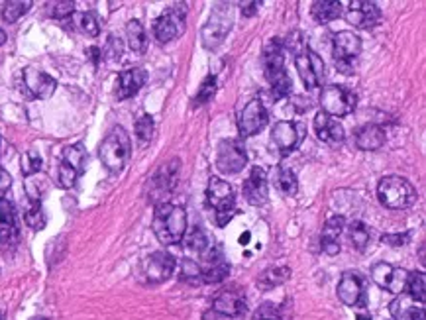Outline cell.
I'll return each instance as SVG.
<instances>
[{
	"label": "cell",
	"instance_id": "6da1fadb",
	"mask_svg": "<svg viewBox=\"0 0 426 320\" xmlns=\"http://www.w3.org/2000/svg\"><path fill=\"white\" fill-rule=\"evenodd\" d=\"M153 232L161 243H177L183 240L187 230V212L183 207L171 202H161L155 207L153 214Z\"/></svg>",
	"mask_w": 426,
	"mask_h": 320
},
{
	"label": "cell",
	"instance_id": "7a4b0ae2",
	"mask_svg": "<svg viewBox=\"0 0 426 320\" xmlns=\"http://www.w3.org/2000/svg\"><path fill=\"white\" fill-rule=\"evenodd\" d=\"M130 136L126 134V130L122 126H116L102 140V144L99 147V157L100 161H102V166L106 167L109 171L120 173L122 169L126 167V163H128V159H130Z\"/></svg>",
	"mask_w": 426,
	"mask_h": 320
},
{
	"label": "cell",
	"instance_id": "3957f363",
	"mask_svg": "<svg viewBox=\"0 0 426 320\" xmlns=\"http://www.w3.org/2000/svg\"><path fill=\"white\" fill-rule=\"evenodd\" d=\"M377 197L385 209H409L416 202V189L403 177H383L377 185Z\"/></svg>",
	"mask_w": 426,
	"mask_h": 320
},
{
	"label": "cell",
	"instance_id": "277c9868",
	"mask_svg": "<svg viewBox=\"0 0 426 320\" xmlns=\"http://www.w3.org/2000/svg\"><path fill=\"white\" fill-rule=\"evenodd\" d=\"M207 199L208 205L216 210V222H219V226H226L230 218L234 216V202H236L234 189L230 187V183H226V181L212 177V179L208 181Z\"/></svg>",
	"mask_w": 426,
	"mask_h": 320
},
{
	"label": "cell",
	"instance_id": "5b68a950",
	"mask_svg": "<svg viewBox=\"0 0 426 320\" xmlns=\"http://www.w3.org/2000/svg\"><path fill=\"white\" fill-rule=\"evenodd\" d=\"M320 106L328 116H346L356 109V95L342 85H328L320 93Z\"/></svg>",
	"mask_w": 426,
	"mask_h": 320
},
{
	"label": "cell",
	"instance_id": "8992f818",
	"mask_svg": "<svg viewBox=\"0 0 426 320\" xmlns=\"http://www.w3.org/2000/svg\"><path fill=\"white\" fill-rule=\"evenodd\" d=\"M361 51V40L354 32H338L334 35V45H332V56H334V63L342 73H352L354 61L358 59Z\"/></svg>",
	"mask_w": 426,
	"mask_h": 320
},
{
	"label": "cell",
	"instance_id": "52a82bcc",
	"mask_svg": "<svg viewBox=\"0 0 426 320\" xmlns=\"http://www.w3.org/2000/svg\"><path fill=\"white\" fill-rule=\"evenodd\" d=\"M248 163V155L240 140H224L219 145L216 167L224 175H236Z\"/></svg>",
	"mask_w": 426,
	"mask_h": 320
},
{
	"label": "cell",
	"instance_id": "ba28073f",
	"mask_svg": "<svg viewBox=\"0 0 426 320\" xmlns=\"http://www.w3.org/2000/svg\"><path fill=\"white\" fill-rule=\"evenodd\" d=\"M179 166H181L179 159H171L169 163H164L159 167V171L150 181V199L153 202L161 205L171 195V191L177 185V179H179Z\"/></svg>",
	"mask_w": 426,
	"mask_h": 320
},
{
	"label": "cell",
	"instance_id": "9c48e42d",
	"mask_svg": "<svg viewBox=\"0 0 426 320\" xmlns=\"http://www.w3.org/2000/svg\"><path fill=\"white\" fill-rule=\"evenodd\" d=\"M185 16L187 4H175L173 8H169L164 16H159V18L155 20V26H153L155 38H157L161 44H167V42L175 40L177 35L183 32Z\"/></svg>",
	"mask_w": 426,
	"mask_h": 320
},
{
	"label": "cell",
	"instance_id": "30bf717a",
	"mask_svg": "<svg viewBox=\"0 0 426 320\" xmlns=\"http://www.w3.org/2000/svg\"><path fill=\"white\" fill-rule=\"evenodd\" d=\"M295 67L306 88H317L322 85V81H324V63L313 49L306 47L305 51L295 56Z\"/></svg>",
	"mask_w": 426,
	"mask_h": 320
},
{
	"label": "cell",
	"instance_id": "8fae6325",
	"mask_svg": "<svg viewBox=\"0 0 426 320\" xmlns=\"http://www.w3.org/2000/svg\"><path fill=\"white\" fill-rule=\"evenodd\" d=\"M267 120H269V114H267V109L263 106L262 100H250L244 106L240 118H238V130H240L242 138H250L253 134L262 132Z\"/></svg>",
	"mask_w": 426,
	"mask_h": 320
},
{
	"label": "cell",
	"instance_id": "7c38bea8",
	"mask_svg": "<svg viewBox=\"0 0 426 320\" xmlns=\"http://www.w3.org/2000/svg\"><path fill=\"white\" fill-rule=\"evenodd\" d=\"M338 297L348 307H365V279L358 271H346L338 283Z\"/></svg>",
	"mask_w": 426,
	"mask_h": 320
},
{
	"label": "cell",
	"instance_id": "4fadbf2b",
	"mask_svg": "<svg viewBox=\"0 0 426 320\" xmlns=\"http://www.w3.org/2000/svg\"><path fill=\"white\" fill-rule=\"evenodd\" d=\"M409 273L404 269L393 267L391 264L373 265L372 279L385 291H391L395 295H403Z\"/></svg>",
	"mask_w": 426,
	"mask_h": 320
},
{
	"label": "cell",
	"instance_id": "5bb4252c",
	"mask_svg": "<svg viewBox=\"0 0 426 320\" xmlns=\"http://www.w3.org/2000/svg\"><path fill=\"white\" fill-rule=\"evenodd\" d=\"M230 26H232L230 10H226V8H216L214 14L210 16L207 26H205V30H203V44H205V47L216 49V47L224 42L226 33L230 32Z\"/></svg>",
	"mask_w": 426,
	"mask_h": 320
},
{
	"label": "cell",
	"instance_id": "9a60e30c",
	"mask_svg": "<svg viewBox=\"0 0 426 320\" xmlns=\"http://www.w3.org/2000/svg\"><path fill=\"white\" fill-rule=\"evenodd\" d=\"M200 257L205 262V269H200L205 283H220V281L226 279L230 265L224 262V255H222V248L220 246L210 243V248Z\"/></svg>",
	"mask_w": 426,
	"mask_h": 320
},
{
	"label": "cell",
	"instance_id": "2e32d148",
	"mask_svg": "<svg viewBox=\"0 0 426 320\" xmlns=\"http://www.w3.org/2000/svg\"><path fill=\"white\" fill-rule=\"evenodd\" d=\"M303 132L305 130H303L301 124L281 120L277 122L274 126V130H271V142H274L277 150H281L283 154H289V152H293L297 145L301 144Z\"/></svg>",
	"mask_w": 426,
	"mask_h": 320
},
{
	"label": "cell",
	"instance_id": "e0dca14e",
	"mask_svg": "<svg viewBox=\"0 0 426 320\" xmlns=\"http://www.w3.org/2000/svg\"><path fill=\"white\" fill-rule=\"evenodd\" d=\"M175 257L167 252H155L152 254L148 259H145V279L150 283H161V281H167L171 273L175 271Z\"/></svg>",
	"mask_w": 426,
	"mask_h": 320
},
{
	"label": "cell",
	"instance_id": "ac0fdd59",
	"mask_svg": "<svg viewBox=\"0 0 426 320\" xmlns=\"http://www.w3.org/2000/svg\"><path fill=\"white\" fill-rule=\"evenodd\" d=\"M381 18V10L375 2H368V0H356L350 4V10L346 14V20L352 24L354 28H372L379 22Z\"/></svg>",
	"mask_w": 426,
	"mask_h": 320
},
{
	"label": "cell",
	"instance_id": "d6986e66",
	"mask_svg": "<svg viewBox=\"0 0 426 320\" xmlns=\"http://www.w3.org/2000/svg\"><path fill=\"white\" fill-rule=\"evenodd\" d=\"M315 132H317L320 142L332 145V147H338V145L344 144V138H346L342 124L338 120H334L332 116L324 114V112H318L315 116Z\"/></svg>",
	"mask_w": 426,
	"mask_h": 320
},
{
	"label": "cell",
	"instance_id": "ffe728a7",
	"mask_svg": "<svg viewBox=\"0 0 426 320\" xmlns=\"http://www.w3.org/2000/svg\"><path fill=\"white\" fill-rule=\"evenodd\" d=\"M244 197L253 207H262L267 202V175L262 167H253L250 177L244 183Z\"/></svg>",
	"mask_w": 426,
	"mask_h": 320
},
{
	"label": "cell",
	"instance_id": "44dd1931",
	"mask_svg": "<svg viewBox=\"0 0 426 320\" xmlns=\"http://www.w3.org/2000/svg\"><path fill=\"white\" fill-rule=\"evenodd\" d=\"M24 85L36 99H49L55 93V87H57L54 77H49L44 71L32 69V67L24 71Z\"/></svg>",
	"mask_w": 426,
	"mask_h": 320
},
{
	"label": "cell",
	"instance_id": "7402d4cb",
	"mask_svg": "<svg viewBox=\"0 0 426 320\" xmlns=\"http://www.w3.org/2000/svg\"><path fill=\"white\" fill-rule=\"evenodd\" d=\"M145 71L140 67H134V69H126L118 75V85H116V97L120 100L132 99L134 95L140 93V88L145 83Z\"/></svg>",
	"mask_w": 426,
	"mask_h": 320
},
{
	"label": "cell",
	"instance_id": "603a6c76",
	"mask_svg": "<svg viewBox=\"0 0 426 320\" xmlns=\"http://www.w3.org/2000/svg\"><path fill=\"white\" fill-rule=\"evenodd\" d=\"M18 236L16 210L10 200L0 197V246L10 243Z\"/></svg>",
	"mask_w": 426,
	"mask_h": 320
},
{
	"label": "cell",
	"instance_id": "cb8c5ba5",
	"mask_svg": "<svg viewBox=\"0 0 426 320\" xmlns=\"http://www.w3.org/2000/svg\"><path fill=\"white\" fill-rule=\"evenodd\" d=\"M214 310L220 312V314H224V317H228V319L242 317L246 312V301L236 291H224L214 301Z\"/></svg>",
	"mask_w": 426,
	"mask_h": 320
},
{
	"label": "cell",
	"instance_id": "d4e9b609",
	"mask_svg": "<svg viewBox=\"0 0 426 320\" xmlns=\"http://www.w3.org/2000/svg\"><path fill=\"white\" fill-rule=\"evenodd\" d=\"M356 145L363 150V152H375V150H381L385 145V132H383L381 126L377 124H365L363 128L358 130L356 136Z\"/></svg>",
	"mask_w": 426,
	"mask_h": 320
},
{
	"label": "cell",
	"instance_id": "484cf974",
	"mask_svg": "<svg viewBox=\"0 0 426 320\" xmlns=\"http://www.w3.org/2000/svg\"><path fill=\"white\" fill-rule=\"evenodd\" d=\"M344 226H346L344 216H332L324 224V228H322V250L328 255H336L340 252L338 238L342 230H344Z\"/></svg>",
	"mask_w": 426,
	"mask_h": 320
},
{
	"label": "cell",
	"instance_id": "4316f807",
	"mask_svg": "<svg viewBox=\"0 0 426 320\" xmlns=\"http://www.w3.org/2000/svg\"><path fill=\"white\" fill-rule=\"evenodd\" d=\"M263 71H265V77L274 75L277 71H283L285 57H283V44L279 40H271L269 44L265 45L263 49Z\"/></svg>",
	"mask_w": 426,
	"mask_h": 320
},
{
	"label": "cell",
	"instance_id": "83f0119b",
	"mask_svg": "<svg viewBox=\"0 0 426 320\" xmlns=\"http://www.w3.org/2000/svg\"><path fill=\"white\" fill-rule=\"evenodd\" d=\"M391 314L397 320H425V309L416 307V303L409 295H401V298L391 303Z\"/></svg>",
	"mask_w": 426,
	"mask_h": 320
},
{
	"label": "cell",
	"instance_id": "f1b7e54d",
	"mask_svg": "<svg viewBox=\"0 0 426 320\" xmlns=\"http://www.w3.org/2000/svg\"><path fill=\"white\" fill-rule=\"evenodd\" d=\"M87 150L83 144H75L69 145L63 150V159L61 163H65L67 167H71L75 171L77 175H81L85 171V166H87Z\"/></svg>",
	"mask_w": 426,
	"mask_h": 320
},
{
	"label": "cell",
	"instance_id": "f546056e",
	"mask_svg": "<svg viewBox=\"0 0 426 320\" xmlns=\"http://www.w3.org/2000/svg\"><path fill=\"white\" fill-rule=\"evenodd\" d=\"M289 275H291V269L287 265H275V267H269L263 271L258 279V285L262 289H274L277 285H283Z\"/></svg>",
	"mask_w": 426,
	"mask_h": 320
},
{
	"label": "cell",
	"instance_id": "4dcf8cb0",
	"mask_svg": "<svg viewBox=\"0 0 426 320\" xmlns=\"http://www.w3.org/2000/svg\"><path fill=\"white\" fill-rule=\"evenodd\" d=\"M274 177H275V187L279 189L281 195H285V197H293V195H297V189H299L297 175L289 169V167H277L274 171Z\"/></svg>",
	"mask_w": 426,
	"mask_h": 320
},
{
	"label": "cell",
	"instance_id": "1f68e13d",
	"mask_svg": "<svg viewBox=\"0 0 426 320\" xmlns=\"http://www.w3.org/2000/svg\"><path fill=\"white\" fill-rule=\"evenodd\" d=\"M313 16L318 22H332L342 16V4L334 0H318L313 4Z\"/></svg>",
	"mask_w": 426,
	"mask_h": 320
},
{
	"label": "cell",
	"instance_id": "d6a6232c",
	"mask_svg": "<svg viewBox=\"0 0 426 320\" xmlns=\"http://www.w3.org/2000/svg\"><path fill=\"white\" fill-rule=\"evenodd\" d=\"M404 291H409L407 295L423 307V305H425V298H426L425 273H423V271L409 273V277H407V285H404Z\"/></svg>",
	"mask_w": 426,
	"mask_h": 320
},
{
	"label": "cell",
	"instance_id": "836d02e7",
	"mask_svg": "<svg viewBox=\"0 0 426 320\" xmlns=\"http://www.w3.org/2000/svg\"><path fill=\"white\" fill-rule=\"evenodd\" d=\"M126 38H128V45H130L132 51L136 54H142L145 49V32H143V26L138 20H130L128 26H126Z\"/></svg>",
	"mask_w": 426,
	"mask_h": 320
},
{
	"label": "cell",
	"instance_id": "e575fe53",
	"mask_svg": "<svg viewBox=\"0 0 426 320\" xmlns=\"http://www.w3.org/2000/svg\"><path fill=\"white\" fill-rule=\"evenodd\" d=\"M267 81H269V85H271V93H274V99L275 100H281L285 99L289 93H291V87H293V83H291V79H289V75H287V71H277V73H274V75H269V77H265Z\"/></svg>",
	"mask_w": 426,
	"mask_h": 320
},
{
	"label": "cell",
	"instance_id": "d590c367",
	"mask_svg": "<svg viewBox=\"0 0 426 320\" xmlns=\"http://www.w3.org/2000/svg\"><path fill=\"white\" fill-rule=\"evenodd\" d=\"M185 248L189 252H193V254L203 255L208 248H210V240H208V236L205 234V230L193 228L191 234L185 238Z\"/></svg>",
	"mask_w": 426,
	"mask_h": 320
},
{
	"label": "cell",
	"instance_id": "8d00e7d4",
	"mask_svg": "<svg viewBox=\"0 0 426 320\" xmlns=\"http://www.w3.org/2000/svg\"><path fill=\"white\" fill-rule=\"evenodd\" d=\"M30 6H32V2H24V0H10V2H6L4 4V8H2V18L6 20L8 24L16 22V20H20L26 12L30 10Z\"/></svg>",
	"mask_w": 426,
	"mask_h": 320
},
{
	"label": "cell",
	"instance_id": "74e56055",
	"mask_svg": "<svg viewBox=\"0 0 426 320\" xmlns=\"http://www.w3.org/2000/svg\"><path fill=\"white\" fill-rule=\"evenodd\" d=\"M73 22L77 24V28L81 32H85L87 35H99L100 26H99V18L93 14V12H81V14H75L73 16Z\"/></svg>",
	"mask_w": 426,
	"mask_h": 320
},
{
	"label": "cell",
	"instance_id": "f35d334b",
	"mask_svg": "<svg viewBox=\"0 0 426 320\" xmlns=\"http://www.w3.org/2000/svg\"><path fill=\"white\" fill-rule=\"evenodd\" d=\"M348 234H350L352 246H354L356 250H360V252L361 250H365V246L370 242V230H368V226H365L363 222H352Z\"/></svg>",
	"mask_w": 426,
	"mask_h": 320
},
{
	"label": "cell",
	"instance_id": "ab89813d",
	"mask_svg": "<svg viewBox=\"0 0 426 320\" xmlns=\"http://www.w3.org/2000/svg\"><path fill=\"white\" fill-rule=\"evenodd\" d=\"M24 221H26V224H28L30 228H33V230H42V228H44L45 214L42 205H40V200H33L32 205H30V209L26 210V214H24Z\"/></svg>",
	"mask_w": 426,
	"mask_h": 320
},
{
	"label": "cell",
	"instance_id": "60d3db41",
	"mask_svg": "<svg viewBox=\"0 0 426 320\" xmlns=\"http://www.w3.org/2000/svg\"><path fill=\"white\" fill-rule=\"evenodd\" d=\"M179 277H181L183 281H187V283H191V285H198V283L203 281V271H200V267L197 265V262H193V259H183V262H181Z\"/></svg>",
	"mask_w": 426,
	"mask_h": 320
},
{
	"label": "cell",
	"instance_id": "b9f144b4",
	"mask_svg": "<svg viewBox=\"0 0 426 320\" xmlns=\"http://www.w3.org/2000/svg\"><path fill=\"white\" fill-rule=\"evenodd\" d=\"M214 90H216V77H214V75H208V77L203 81L200 88H198L197 97H195V106L207 104L208 100L214 97Z\"/></svg>",
	"mask_w": 426,
	"mask_h": 320
},
{
	"label": "cell",
	"instance_id": "7bdbcfd3",
	"mask_svg": "<svg viewBox=\"0 0 426 320\" xmlns=\"http://www.w3.org/2000/svg\"><path fill=\"white\" fill-rule=\"evenodd\" d=\"M136 136L140 140V144H148L153 136V118L150 114H143L136 120Z\"/></svg>",
	"mask_w": 426,
	"mask_h": 320
},
{
	"label": "cell",
	"instance_id": "ee69618b",
	"mask_svg": "<svg viewBox=\"0 0 426 320\" xmlns=\"http://www.w3.org/2000/svg\"><path fill=\"white\" fill-rule=\"evenodd\" d=\"M42 169V157H40V154L38 152H26V154L22 155V173L26 177L33 175V173H38Z\"/></svg>",
	"mask_w": 426,
	"mask_h": 320
},
{
	"label": "cell",
	"instance_id": "f6af8a7d",
	"mask_svg": "<svg viewBox=\"0 0 426 320\" xmlns=\"http://www.w3.org/2000/svg\"><path fill=\"white\" fill-rule=\"evenodd\" d=\"M73 12H75V2H69V0H63V2H52L49 4V14L54 16V18H59V20H63V18H67V16H73Z\"/></svg>",
	"mask_w": 426,
	"mask_h": 320
},
{
	"label": "cell",
	"instance_id": "bcb514c9",
	"mask_svg": "<svg viewBox=\"0 0 426 320\" xmlns=\"http://www.w3.org/2000/svg\"><path fill=\"white\" fill-rule=\"evenodd\" d=\"M77 173L71 169V167H67L65 163H61L59 166V185L63 189H71L73 185L77 183Z\"/></svg>",
	"mask_w": 426,
	"mask_h": 320
},
{
	"label": "cell",
	"instance_id": "7dc6e473",
	"mask_svg": "<svg viewBox=\"0 0 426 320\" xmlns=\"http://www.w3.org/2000/svg\"><path fill=\"white\" fill-rule=\"evenodd\" d=\"M253 320H281V314L274 305H262L260 309L255 310Z\"/></svg>",
	"mask_w": 426,
	"mask_h": 320
},
{
	"label": "cell",
	"instance_id": "c3c4849f",
	"mask_svg": "<svg viewBox=\"0 0 426 320\" xmlns=\"http://www.w3.org/2000/svg\"><path fill=\"white\" fill-rule=\"evenodd\" d=\"M411 240V232H403V234H383L381 236V242L387 243V246H395V248H399V246H404V243Z\"/></svg>",
	"mask_w": 426,
	"mask_h": 320
},
{
	"label": "cell",
	"instance_id": "681fc988",
	"mask_svg": "<svg viewBox=\"0 0 426 320\" xmlns=\"http://www.w3.org/2000/svg\"><path fill=\"white\" fill-rule=\"evenodd\" d=\"M106 56H109V59H120L122 56V44L120 40H116V38H112L110 35L109 38V44H106Z\"/></svg>",
	"mask_w": 426,
	"mask_h": 320
},
{
	"label": "cell",
	"instance_id": "f907efd6",
	"mask_svg": "<svg viewBox=\"0 0 426 320\" xmlns=\"http://www.w3.org/2000/svg\"><path fill=\"white\" fill-rule=\"evenodd\" d=\"M10 185H12V177L0 167V197L10 189Z\"/></svg>",
	"mask_w": 426,
	"mask_h": 320
},
{
	"label": "cell",
	"instance_id": "816d5d0a",
	"mask_svg": "<svg viewBox=\"0 0 426 320\" xmlns=\"http://www.w3.org/2000/svg\"><path fill=\"white\" fill-rule=\"evenodd\" d=\"M260 6H262L260 2H242V14L250 18V16H253V14L258 12Z\"/></svg>",
	"mask_w": 426,
	"mask_h": 320
},
{
	"label": "cell",
	"instance_id": "f5cc1de1",
	"mask_svg": "<svg viewBox=\"0 0 426 320\" xmlns=\"http://www.w3.org/2000/svg\"><path fill=\"white\" fill-rule=\"evenodd\" d=\"M203 320H230L228 317H224V314H220V312H216V310H207L205 314H203Z\"/></svg>",
	"mask_w": 426,
	"mask_h": 320
},
{
	"label": "cell",
	"instance_id": "db71d44e",
	"mask_svg": "<svg viewBox=\"0 0 426 320\" xmlns=\"http://www.w3.org/2000/svg\"><path fill=\"white\" fill-rule=\"evenodd\" d=\"M88 54H90V59H93V61H99L100 49H97V47H90V49H88Z\"/></svg>",
	"mask_w": 426,
	"mask_h": 320
},
{
	"label": "cell",
	"instance_id": "11a10c76",
	"mask_svg": "<svg viewBox=\"0 0 426 320\" xmlns=\"http://www.w3.org/2000/svg\"><path fill=\"white\" fill-rule=\"evenodd\" d=\"M250 240V232H246V234H242V238H240V242L242 243H246Z\"/></svg>",
	"mask_w": 426,
	"mask_h": 320
},
{
	"label": "cell",
	"instance_id": "9f6ffc18",
	"mask_svg": "<svg viewBox=\"0 0 426 320\" xmlns=\"http://www.w3.org/2000/svg\"><path fill=\"white\" fill-rule=\"evenodd\" d=\"M6 42V33H4V30H0V45Z\"/></svg>",
	"mask_w": 426,
	"mask_h": 320
},
{
	"label": "cell",
	"instance_id": "6f0895ef",
	"mask_svg": "<svg viewBox=\"0 0 426 320\" xmlns=\"http://www.w3.org/2000/svg\"><path fill=\"white\" fill-rule=\"evenodd\" d=\"M358 320H372V317H368V314H360V317H358Z\"/></svg>",
	"mask_w": 426,
	"mask_h": 320
},
{
	"label": "cell",
	"instance_id": "680465c9",
	"mask_svg": "<svg viewBox=\"0 0 426 320\" xmlns=\"http://www.w3.org/2000/svg\"><path fill=\"white\" fill-rule=\"evenodd\" d=\"M0 320H4V312L2 310H0Z\"/></svg>",
	"mask_w": 426,
	"mask_h": 320
},
{
	"label": "cell",
	"instance_id": "91938a15",
	"mask_svg": "<svg viewBox=\"0 0 426 320\" xmlns=\"http://www.w3.org/2000/svg\"><path fill=\"white\" fill-rule=\"evenodd\" d=\"M33 320H49V319H42V317H40V319H33Z\"/></svg>",
	"mask_w": 426,
	"mask_h": 320
}]
</instances>
